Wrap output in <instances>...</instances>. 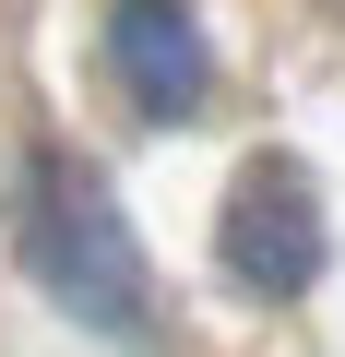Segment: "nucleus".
<instances>
[{
  "label": "nucleus",
  "mask_w": 345,
  "mask_h": 357,
  "mask_svg": "<svg viewBox=\"0 0 345 357\" xmlns=\"http://www.w3.org/2000/svg\"><path fill=\"white\" fill-rule=\"evenodd\" d=\"M95 48H107V84H119V107H131L143 131L203 119V96H215V36H203L191 0H107Z\"/></svg>",
  "instance_id": "nucleus-3"
},
{
  "label": "nucleus",
  "mask_w": 345,
  "mask_h": 357,
  "mask_svg": "<svg viewBox=\"0 0 345 357\" xmlns=\"http://www.w3.org/2000/svg\"><path fill=\"white\" fill-rule=\"evenodd\" d=\"M321 262H333V215H321V191H309V167H298V155H250V167L227 178V203H215V274H227L238 298L286 310V298L321 286Z\"/></svg>",
  "instance_id": "nucleus-2"
},
{
  "label": "nucleus",
  "mask_w": 345,
  "mask_h": 357,
  "mask_svg": "<svg viewBox=\"0 0 345 357\" xmlns=\"http://www.w3.org/2000/svg\"><path fill=\"white\" fill-rule=\"evenodd\" d=\"M13 262L84 333H143V310H155V274H143V238H131L119 191L60 143H36L24 178H13Z\"/></svg>",
  "instance_id": "nucleus-1"
}]
</instances>
